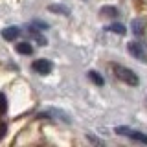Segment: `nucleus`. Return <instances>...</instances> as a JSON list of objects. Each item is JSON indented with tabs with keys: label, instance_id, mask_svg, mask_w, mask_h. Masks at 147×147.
<instances>
[{
	"label": "nucleus",
	"instance_id": "10",
	"mask_svg": "<svg viewBox=\"0 0 147 147\" xmlns=\"http://www.w3.org/2000/svg\"><path fill=\"white\" fill-rule=\"evenodd\" d=\"M101 13H103L105 17H118V9L116 7H110V6L101 7Z\"/></svg>",
	"mask_w": 147,
	"mask_h": 147
},
{
	"label": "nucleus",
	"instance_id": "5",
	"mask_svg": "<svg viewBox=\"0 0 147 147\" xmlns=\"http://www.w3.org/2000/svg\"><path fill=\"white\" fill-rule=\"evenodd\" d=\"M18 35H20V30L17 26H9V28H4L2 30V37L6 40H15Z\"/></svg>",
	"mask_w": 147,
	"mask_h": 147
},
{
	"label": "nucleus",
	"instance_id": "1",
	"mask_svg": "<svg viewBox=\"0 0 147 147\" xmlns=\"http://www.w3.org/2000/svg\"><path fill=\"white\" fill-rule=\"evenodd\" d=\"M112 70H114V74H116L118 79H119V81H123V83H127V85L136 86L138 83H140V81H138V76L131 70V68L119 66V64H112Z\"/></svg>",
	"mask_w": 147,
	"mask_h": 147
},
{
	"label": "nucleus",
	"instance_id": "12",
	"mask_svg": "<svg viewBox=\"0 0 147 147\" xmlns=\"http://www.w3.org/2000/svg\"><path fill=\"white\" fill-rule=\"evenodd\" d=\"M6 110H7V99H6L4 94H0V116H2Z\"/></svg>",
	"mask_w": 147,
	"mask_h": 147
},
{
	"label": "nucleus",
	"instance_id": "8",
	"mask_svg": "<svg viewBox=\"0 0 147 147\" xmlns=\"http://www.w3.org/2000/svg\"><path fill=\"white\" fill-rule=\"evenodd\" d=\"M107 30L112 31V33H118V35H125L127 33V28L123 26V24H110Z\"/></svg>",
	"mask_w": 147,
	"mask_h": 147
},
{
	"label": "nucleus",
	"instance_id": "7",
	"mask_svg": "<svg viewBox=\"0 0 147 147\" xmlns=\"http://www.w3.org/2000/svg\"><path fill=\"white\" fill-rule=\"evenodd\" d=\"M15 48H17V52H18V53H26V55H30L31 52H33V48H31V44H30V42H18Z\"/></svg>",
	"mask_w": 147,
	"mask_h": 147
},
{
	"label": "nucleus",
	"instance_id": "4",
	"mask_svg": "<svg viewBox=\"0 0 147 147\" xmlns=\"http://www.w3.org/2000/svg\"><path fill=\"white\" fill-rule=\"evenodd\" d=\"M31 68H33V72L40 74V76H46V74L52 72V63L48 61V59H37V61H33V64H31Z\"/></svg>",
	"mask_w": 147,
	"mask_h": 147
},
{
	"label": "nucleus",
	"instance_id": "9",
	"mask_svg": "<svg viewBox=\"0 0 147 147\" xmlns=\"http://www.w3.org/2000/svg\"><path fill=\"white\" fill-rule=\"evenodd\" d=\"M132 33L138 35V37L144 33V22L138 20V18H136V20H132Z\"/></svg>",
	"mask_w": 147,
	"mask_h": 147
},
{
	"label": "nucleus",
	"instance_id": "11",
	"mask_svg": "<svg viewBox=\"0 0 147 147\" xmlns=\"http://www.w3.org/2000/svg\"><path fill=\"white\" fill-rule=\"evenodd\" d=\"M88 77L96 83V85H103V83H105V81H103V77H101L98 72H94V70H90V72H88Z\"/></svg>",
	"mask_w": 147,
	"mask_h": 147
},
{
	"label": "nucleus",
	"instance_id": "13",
	"mask_svg": "<svg viewBox=\"0 0 147 147\" xmlns=\"http://www.w3.org/2000/svg\"><path fill=\"white\" fill-rule=\"evenodd\" d=\"M6 131H7V127H6V123H2L0 121V140H2L4 136H6Z\"/></svg>",
	"mask_w": 147,
	"mask_h": 147
},
{
	"label": "nucleus",
	"instance_id": "3",
	"mask_svg": "<svg viewBox=\"0 0 147 147\" xmlns=\"http://www.w3.org/2000/svg\"><path fill=\"white\" fill-rule=\"evenodd\" d=\"M127 50H129V53H131L132 57H136V59H140V61L147 63V52L144 50V46H142L140 42H129Z\"/></svg>",
	"mask_w": 147,
	"mask_h": 147
},
{
	"label": "nucleus",
	"instance_id": "2",
	"mask_svg": "<svg viewBox=\"0 0 147 147\" xmlns=\"http://www.w3.org/2000/svg\"><path fill=\"white\" fill-rule=\"evenodd\" d=\"M116 132L121 134V136H129V138H132V140H136V142H142V144H147V136L145 134H142V132H138V131H132V129H129V127H118Z\"/></svg>",
	"mask_w": 147,
	"mask_h": 147
},
{
	"label": "nucleus",
	"instance_id": "6",
	"mask_svg": "<svg viewBox=\"0 0 147 147\" xmlns=\"http://www.w3.org/2000/svg\"><path fill=\"white\" fill-rule=\"evenodd\" d=\"M48 11H52V13H61V15H64V17L70 15V9L64 7V6H59V4H52V6H48Z\"/></svg>",
	"mask_w": 147,
	"mask_h": 147
}]
</instances>
